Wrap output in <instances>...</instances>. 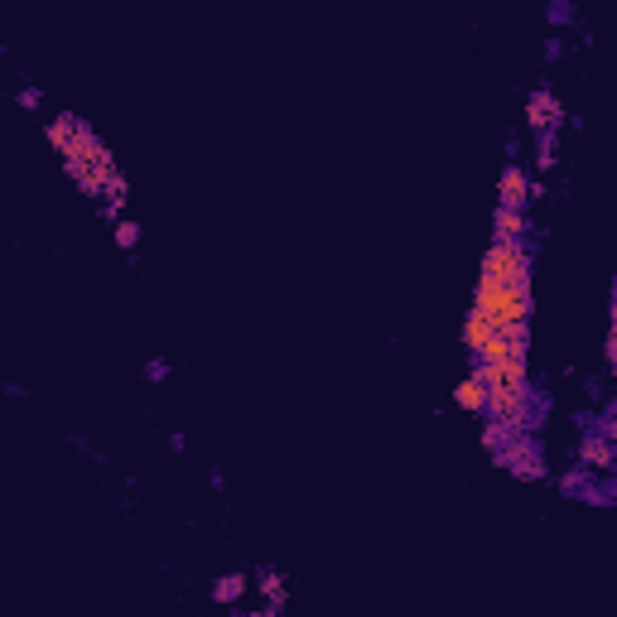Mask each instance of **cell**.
Masks as SVG:
<instances>
[{
  "label": "cell",
  "mask_w": 617,
  "mask_h": 617,
  "mask_svg": "<svg viewBox=\"0 0 617 617\" xmlns=\"http://www.w3.org/2000/svg\"><path fill=\"white\" fill-rule=\"evenodd\" d=\"M473 309L487 314L497 328H526V323H531V285H502V280L478 275Z\"/></svg>",
  "instance_id": "6da1fadb"
},
{
  "label": "cell",
  "mask_w": 617,
  "mask_h": 617,
  "mask_svg": "<svg viewBox=\"0 0 617 617\" xmlns=\"http://www.w3.org/2000/svg\"><path fill=\"white\" fill-rule=\"evenodd\" d=\"M487 415H492L502 430H521L526 415H531V386H516V381H487Z\"/></svg>",
  "instance_id": "7a4b0ae2"
},
{
  "label": "cell",
  "mask_w": 617,
  "mask_h": 617,
  "mask_svg": "<svg viewBox=\"0 0 617 617\" xmlns=\"http://www.w3.org/2000/svg\"><path fill=\"white\" fill-rule=\"evenodd\" d=\"M487 280H502V285H531V251L521 242H492L483 261Z\"/></svg>",
  "instance_id": "3957f363"
},
{
  "label": "cell",
  "mask_w": 617,
  "mask_h": 617,
  "mask_svg": "<svg viewBox=\"0 0 617 617\" xmlns=\"http://www.w3.org/2000/svg\"><path fill=\"white\" fill-rule=\"evenodd\" d=\"M454 401L463 405V410H473V415H483V410H487V381H483V372H478V367L458 381Z\"/></svg>",
  "instance_id": "277c9868"
},
{
  "label": "cell",
  "mask_w": 617,
  "mask_h": 617,
  "mask_svg": "<svg viewBox=\"0 0 617 617\" xmlns=\"http://www.w3.org/2000/svg\"><path fill=\"white\" fill-rule=\"evenodd\" d=\"M492 232H497V242H521V237H526V213H521V208H507V203H497Z\"/></svg>",
  "instance_id": "5b68a950"
},
{
  "label": "cell",
  "mask_w": 617,
  "mask_h": 617,
  "mask_svg": "<svg viewBox=\"0 0 617 617\" xmlns=\"http://www.w3.org/2000/svg\"><path fill=\"white\" fill-rule=\"evenodd\" d=\"M526 198H531V179H526V169L511 164L507 174H502V203L507 208H526Z\"/></svg>",
  "instance_id": "8992f818"
},
{
  "label": "cell",
  "mask_w": 617,
  "mask_h": 617,
  "mask_svg": "<svg viewBox=\"0 0 617 617\" xmlns=\"http://www.w3.org/2000/svg\"><path fill=\"white\" fill-rule=\"evenodd\" d=\"M492 333H497V323L487 319V314H478V309H473V314H468V323H463V348L478 352L487 338H492Z\"/></svg>",
  "instance_id": "52a82bcc"
},
{
  "label": "cell",
  "mask_w": 617,
  "mask_h": 617,
  "mask_svg": "<svg viewBox=\"0 0 617 617\" xmlns=\"http://www.w3.org/2000/svg\"><path fill=\"white\" fill-rule=\"evenodd\" d=\"M526 111H531V131H550V126L560 121V107H555V97H550V92H536Z\"/></svg>",
  "instance_id": "ba28073f"
},
{
  "label": "cell",
  "mask_w": 617,
  "mask_h": 617,
  "mask_svg": "<svg viewBox=\"0 0 617 617\" xmlns=\"http://www.w3.org/2000/svg\"><path fill=\"white\" fill-rule=\"evenodd\" d=\"M73 131H78V121H73V116H58L54 126H49V140H54V150H58V155L68 150V140H73Z\"/></svg>",
  "instance_id": "9c48e42d"
},
{
  "label": "cell",
  "mask_w": 617,
  "mask_h": 617,
  "mask_svg": "<svg viewBox=\"0 0 617 617\" xmlns=\"http://www.w3.org/2000/svg\"><path fill=\"white\" fill-rule=\"evenodd\" d=\"M584 454H589V463H617V454L603 444V439H589V449H584Z\"/></svg>",
  "instance_id": "30bf717a"
},
{
  "label": "cell",
  "mask_w": 617,
  "mask_h": 617,
  "mask_svg": "<svg viewBox=\"0 0 617 617\" xmlns=\"http://www.w3.org/2000/svg\"><path fill=\"white\" fill-rule=\"evenodd\" d=\"M237 593H242V579H237V574L217 584V598H222V603H227V598H237Z\"/></svg>",
  "instance_id": "8fae6325"
},
{
  "label": "cell",
  "mask_w": 617,
  "mask_h": 617,
  "mask_svg": "<svg viewBox=\"0 0 617 617\" xmlns=\"http://www.w3.org/2000/svg\"><path fill=\"white\" fill-rule=\"evenodd\" d=\"M135 237H140V227H135V222H121V227H116V242H121V246H135Z\"/></svg>",
  "instance_id": "7c38bea8"
},
{
  "label": "cell",
  "mask_w": 617,
  "mask_h": 617,
  "mask_svg": "<svg viewBox=\"0 0 617 617\" xmlns=\"http://www.w3.org/2000/svg\"><path fill=\"white\" fill-rule=\"evenodd\" d=\"M608 357H613V372H617V338H608Z\"/></svg>",
  "instance_id": "4fadbf2b"
},
{
  "label": "cell",
  "mask_w": 617,
  "mask_h": 617,
  "mask_svg": "<svg viewBox=\"0 0 617 617\" xmlns=\"http://www.w3.org/2000/svg\"><path fill=\"white\" fill-rule=\"evenodd\" d=\"M613 338H617V290H613Z\"/></svg>",
  "instance_id": "5bb4252c"
}]
</instances>
